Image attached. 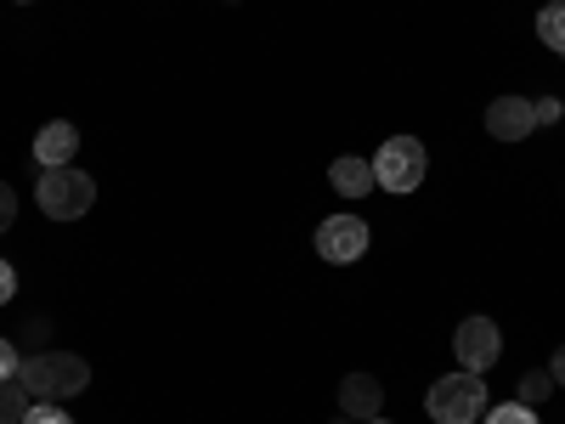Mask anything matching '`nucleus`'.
<instances>
[{
  "instance_id": "nucleus-1",
  "label": "nucleus",
  "mask_w": 565,
  "mask_h": 424,
  "mask_svg": "<svg viewBox=\"0 0 565 424\" xmlns=\"http://www.w3.org/2000/svg\"><path fill=\"white\" fill-rule=\"evenodd\" d=\"M18 380L29 385L34 402H68L90 385V362L74 351H34V357H23Z\"/></svg>"
},
{
  "instance_id": "nucleus-2",
  "label": "nucleus",
  "mask_w": 565,
  "mask_h": 424,
  "mask_svg": "<svg viewBox=\"0 0 565 424\" xmlns=\"http://www.w3.org/2000/svg\"><path fill=\"white\" fill-rule=\"evenodd\" d=\"M424 413H430L436 424H476L487 413V373H447V380L430 385V396H424Z\"/></svg>"
},
{
  "instance_id": "nucleus-3",
  "label": "nucleus",
  "mask_w": 565,
  "mask_h": 424,
  "mask_svg": "<svg viewBox=\"0 0 565 424\" xmlns=\"http://www.w3.org/2000/svg\"><path fill=\"white\" fill-rule=\"evenodd\" d=\"M34 199H40V210L52 221H79V215H90V204H97V181H90L85 170H74V165L40 170Z\"/></svg>"
},
{
  "instance_id": "nucleus-4",
  "label": "nucleus",
  "mask_w": 565,
  "mask_h": 424,
  "mask_svg": "<svg viewBox=\"0 0 565 424\" xmlns=\"http://www.w3.org/2000/svg\"><path fill=\"white\" fill-rule=\"evenodd\" d=\"M424 170H430V153H424L418 136H391L380 159H373V181L385 187V193H418Z\"/></svg>"
},
{
  "instance_id": "nucleus-5",
  "label": "nucleus",
  "mask_w": 565,
  "mask_h": 424,
  "mask_svg": "<svg viewBox=\"0 0 565 424\" xmlns=\"http://www.w3.org/2000/svg\"><path fill=\"white\" fill-rule=\"evenodd\" d=\"M367 244H373V232H367L362 215H328V221L317 226V255H322L328 266H356V261L367 255Z\"/></svg>"
},
{
  "instance_id": "nucleus-6",
  "label": "nucleus",
  "mask_w": 565,
  "mask_h": 424,
  "mask_svg": "<svg viewBox=\"0 0 565 424\" xmlns=\"http://www.w3.org/2000/svg\"><path fill=\"white\" fill-rule=\"evenodd\" d=\"M452 357H458V368H469V373H487V368L503 357L498 322H492V317H463V322L452 328Z\"/></svg>"
},
{
  "instance_id": "nucleus-7",
  "label": "nucleus",
  "mask_w": 565,
  "mask_h": 424,
  "mask_svg": "<svg viewBox=\"0 0 565 424\" xmlns=\"http://www.w3.org/2000/svg\"><path fill=\"white\" fill-rule=\"evenodd\" d=\"M532 130H537V114H532L526 97H498L487 108V136L492 141H526Z\"/></svg>"
},
{
  "instance_id": "nucleus-8",
  "label": "nucleus",
  "mask_w": 565,
  "mask_h": 424,
  "mask_svg": "<svg viewBox=\"0 0 565 424\" xmlns=\"http://www.w3.org/2000/svg\"><path fill=\"white\" fill-rule=\"evenodd\" d=\"M380 407H385V385L373 380V373H345L340 380V413L367 424V418H380Z\"/></svg>"
},
{
  "instance_id": "nucleus-9",
  "label": "nucleus",
  "mask_w": 565,
  "mask_h": 424,
  "mask_svg": "<svg viewBox=\"0 0 565 424\" xmlns=\"http://www.w3.org/2000/svg\"><path fill=\"white\" fill-rule=\"evenodd\" d=\"M74 153H79V130L68 119L40 125V136H34V165L40 170H63V165H74Z\"/></svg>"
},
{
  "instance_id": "nucleus-10",
  "label": "nucleus",
  "mask_w": 565,
  "mask_h": 424,
  "mask_svg": "<svg viewBox=\"0 0 565 424\" xmlns=\"http://www.w3.org/2000/svg\"><path fill=\"white\" fill-rule=\"evenodd\" d=\"M328 181H334V193L340 199H362V193H373V165L367 159H356V153H340L334 165H328Z\"/></svg>"
},
{
  "instance_id": "nucleus-11",
  "label": "nucleus",
  "mask_w": 565,
  "mask_h": 424,
  "mask_svg": "<svg viewBox=\"0 0 565 424\" xmlns=\"http://www.w3.org/2000/svg\"><path fill=\"white\" fill-rule=\"evenodd\" d=\"M29 407H34V396H29V385L18 380H0V424H23L29 418Z\"/></svg>"
},
{
  "instance_id": "nucleus-12",
  "label": "nucleus",
  "mask_w": 565,
  "mask_h": 424,
  "mask_svg": "<svg viewBox=\"0 0 565 424\" xmlns=\"http://www.w3.org/2000/svg\"><path fill=\"white\" fill-rule=\"evenodd\" d=\"M537 40L565 57V0H548V7L537 12Z\"/></svg>"
},
{
  "instance_id": "nucleus-13",
  "label": "nucleus",
  "mask_w": 565,
  "mask_h": 424,
  "mask_svg": "<svg viewBox=\"0 0 565 424\" xmlns=\"http://www.w3.org/2000/svg\"><path fill=\"white\" fill-rule=\"evenodd\" d=\"M548 396H554L548 368H532V373H521V402H526V407H537V402H548Z\"/></svg>"
},
{
  "instance_id": "nucleus-14",
  "label": "nucleus",
  "mask_w": 565,
  "mask_h": 424,
  "mask_svg": "<svg viewBox=\"0 0 565 424\" xmlns=\"http://www.w3.org/2000/svg\"><path fill=\"white\" fill-rule=\"evenodd\" d=\"M481 424H537V407H526V402H503V407H487Z\"/></svg>"
},
{
  "instance_id": "nucleus-15",
  "label": "nucleus",
  "mask_w": 565,
  "mask_h": 424,
  "mask_svg": "<svg viewBox=\"0 0 565 424\" xmlns=\"http://www.w3.org/2000/svg\"><path fill=\"white\" fill-rule=\"evenodd\" d=\"M23 424H74V418H68V413H63V402H34V407H29V418H23Z\"/></svg>"
},
{
  "instance_id": "nucleus-16",
  "label": "nucleus",
  "mask_w": 565,
  "mask_h": 424,
  "mask_svg": "<svg viewBox=\"0 0 565 424\" xmlns=\"http://www.w3.org/2000/svg\"><path fill=\"white\" fill-rule=\"evenodd\" d=\"M12 300H18V266L0 255V306H12Z\"/></svg>"
},
{
  "instance_id": "nucleus-17",
  "label": "nucleus",
  "mask_w": 565,
  "mask_h": 424,
  "mask_svg": "<svg viewBox=\"0 0 565 424\" xmlns=\"http://www.w3.org/2000/svg\"><path fill=\"white\" fill-rule=\"evenodd\" d=\"M18 221V193H12V181H0V232H12Z\"/></svg>"
},
{
  "instance_id": "nucleus-18",
  "label": "nucleus",
  "mask_w": 565,
  "mask_h": 424,
  "mask_svg": "<svg viewBox=\"0 0 565 424\" xmlns=\"http://www.w3.org/2000/svg\"><path fill=\"white\" fill-rule=\"evenodd\" d=\"M23 368V357H18V346L7 340V335H0V380H12V373Z\"/></svg>"
},
{
  "instance_id": "nucleus-19",
  "label": "nucleus",
  "mask_w": 565,
  "mask_h": 424,
  "mask_svg": "<svg viewBox=\"0 0 565 424\" xmlns=\"http://www.w3.org/2000/svg\"><path fill=\"white\" fill-rule=\"evenodd\" d=\"M532 114H537V125H559L565 103H559V97H537V103H532Z\"/></svg>"
},
{
  "instance_id": "nucleus-20",
  "label": "nucleus",
  "mask_w": 565,
  "mask_h": 424,
  "mask_svg": "<svg viewBox=\"0 0 565 424\" xmlns=\"http://www.w3.org/2000/svg\"><path fill=\"white\" fill-rule=\"evenodd\" d=\"M548 380L565 391V346H559V351H554V362H548Z\"/></svg>"
},
{
  "instance_id": "nucleus-21",
  "label": "nucleus",
  "mask_w": 565,
  "mask_h": 424,
  "mask_svg": "<svg viewBox=\"0 0 565 424\" xmlns=\"http://www.w3.org/2000/svg\"><path fill=\"white\" fill-rule=\"evenodd\" d=\"M334 424H356V418H345V413H340V418H334Z\"/></svg>"
},
{
  "instance_id": "nucleus-22",
  "label": "nucleus",
  "mask_w": 565,
  "mask_h": 424,
  "mask_svg": "<svg viewBox=\"0 0 565 424\" xmlns=\"http://www.w3.org/2000/svg\"><path fill=\"white\" fill-rule=\"evenodd\" d=\"M367 424H391V418H367Z\"/></svg>"
},
{
  "instance_id": "nucleus-23",
  "label": "nucleus",
  "mask_w": 565,
  "mask_h": 424,
  "mask_svg": "<svg viewBox=\"0 0 565 424\" xmlns=\"http://www.w3.org/2000/svg\"><path fill=\"white\" fill-rule=\"evenodd\" d=\"M23 7H29V0H23Z\"/></svg>"
}]
</instances>
